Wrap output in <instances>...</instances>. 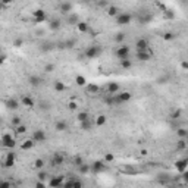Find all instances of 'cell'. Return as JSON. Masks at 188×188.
Listing matches in <instances>:
<instances>
[{
  "label": "cell",
  "mask_w": 188,
  "mask_h": 188,
  "mask_svg": "<svg viewBox=\"0 0 188 188\" xmlns=\"http://www.w3.org/2000/svg\"><path fill=\"white\" fill-rule=\"evenodd\" d=\"M15 160H16V153H14V150H10V151H7L6 156H5V160H3V163H2V166H3L5 169L14 168Z\"/></svg>",
  "instance_id": "cell-1"
},
{
  "label": "cell",
  "mask_w": 188,
  "mask_h": 188,
  "mask_svg": "<svg viewBox=\"0 0 188 188\" xmlns=\"http://www.w3.org/2000/svg\"><path fill=\"white\" fill-rule=\"evenodd\" d=\"M101 53V49L99 46H88L85 49V52H84V56L87 57V59H96V57H99Z\"/></svg>",
  "instance_id": "cell-2"
},
{
  "label": "cell",
  "mask_w": 188,
  "mask_h": 188,
  "mask_svg": "<svg viewBox=\"0 0 188 188\" xmlns=\"http://www.w3.org/2000/svg\"><path fill=\"white\" fill-rule=\"evenodd\" d=\"M131 21H132V15L127 14V12H121L116 16V24L118 25H128V24H131Z\"/></svg>",
  "instance_id": "cell-3"
},
{
  "label": "cell",
  "mask_w": 188,
  "mask_h": 188,
  "mask_svg": "<svg viewBox=\"0 0 188 188\" xmlns=\"http://www.w3.org/2000/svg\"><path fill=\"white\" fill-rule=\"evenodd\" d=\"M115 53H116V56H118V59L123 61V59H128V57H129L131 49H129V46H119L118 49H116Z\"/></svg>",
  "instance_id": "cell-4"
},
{
  "label": "cell",
  "mask_w": 188,
  "mask_h": 188,
  "mask_svg": "<svg viewBox=\"0 0 188 188\" xmlns=\"http://www.w3.org/2000/svg\"><path fill=\"white\" fill-rule=\"evenodd\" d=\"M49 188H62L63 185V175H57V176H52L49 179Z\"/></svg>",
  "instance_id": "cell-5"
},
{
  "label": "cell",
  "mask_w": 188,
  "mask_h": 188,
  "mask_svg": "<svg viewBox=\"0 0 188 188\" xmlns=\"http://www.w3.org/2000/svg\"><path fill=\"white\" fill-rule=\"evenodd\" d=\"M103 170H106V163L103 160H96L93 165H90V172L93 174H100Z\"/></svg>",
  "instance_id": "cell-6"
},
{
  "label": "cell",
  "mask_w": 188,
  "mask_h": 188,
  "mask_svg": "<svg viewBox=\"0 0 188 188\" xmlns=\"http://www.w3.org/2000/svg\"><path fill=\"white\" fill-rule=\"evenodd\" d=\"M33 140L35 143H44L47 140V134L43 131V129H35L33 132Z\"/></svg>",
  "instance_id": "cell-7"
},
{
  "label": "cell",
  "mask_w": 188,
  "mask_h": 188,
  "mask_svg": "<svg viewBox=\"0 0 188 188\" xmlns=\"http://www.w3.org/2000/svg\"><path fill=\"white\" fill-rule=\"evenodd\" d=\"M187 166H188V160L185 159V157L175 162V168H176V170H178L179 174H184V172H187Z\"/></svg>",
  "instance_id": "cell-8"
},
{
  "label": "cell",
  "mask_w": 188,
  "mask_h": 188,
  "mask_svg": "<svg viewBox=\"0 0 188 188\" xmlns=\"http://www.w3.org/2000/svg\"><path fill=\"white\" fill-rule=\"evenodd\" d=\"M119 90H121V85L118 82H109L108 87H106V93L109 96H115V94L119 93Z\"/></svg>",
  "instance_id": "cell-9"
},
{
  "label": "cell",
  "mask_w": 188,
  "mask_h": 188,
  "mask_svg": "<svg viewBox=\"0 0 188 188\" xmlns=\"http://www.w3.org/2000/svg\"><path fill=\"white\" fill-rule=\"evenodd\" d=\"M116 97H118L119 103L123 104V103H127V101H129L132 99V93H131V91H121V93L116 94Z\"/></svg>",
  "instance_id": "cell-10"
},
{
  "label": "cell",
  "mask_w": 188,
  "mask_h": 188,
  "mask_svg": "<svg viewBox=\"0 0 188 188\" xmlns=\"http://www.w3.org/2000/svg\"><path fill=\"white\" fill-rule=\"evenodd\" d=\"M153 57V53H151V50L148 49V50H144V52H137V59L141 62H147L150 61Z\"/></svg>",
  "instance_id": "cell-11"
},
{
  "label": "cell",
  "mask_w": 188,
  "mask_h": 188,
  "mask_svg": "<svg viewBox=\"0 0 188 188\" xmlns=\"http://www.w3.org/2000/svg\"><path fill=\"white\" fill-rule=\"evenodd\" d=\"M135 49L137 52H144V50H148V43L146 38H138L135 41Z\"/></svg>",
  "instance_id": "cell-12"
},
{
  "label": "cell",
  "mask_w": 188,
  "mask_h": 188,
  "mask_svg": "<svg viewBox=\"0 0 188 188\" xmlns=\"http://www.w3.org/2000/svg\"><path fill=\"white\" fill-rule=\"evenodd\" d=\"M59 9L62 14H71L74 9V5L71 2H62V3H59Z\"/></svg>",
  "instance_id": "cell-13"
},
{
  "label": "cell",
  "mask_w": 188,
  "mask_h": 188,
  "mask_svg": "<svg viewBox=\"0 0 188 188\" xmlns=\"http://www.w3.org/2000/svg\"><path fill=\"white\" fill-rule=\"evenodd\" d=\"M21 103L25 106V108H28V109H31V108H34L35 106V101L29 97V96H22V99H21Z\"/></svg>",
  "instance_id": "cell-14"
},
{
  "label": "cell",
  "mask_w": 188,
  "mask_h": 188,
  "mask_svg": "<svg viewBox=\"0 0 188 188\" xmlns=\"http://www.w3.org/2000/svg\"><path fill=\"white\" fill-rule=\"evenodd\" d=\"M63 162H65V156L61 155V153H56V155L53 156L52 165H53V166H61V165H63Z\"/></svg>",
  "instance_id": "cell-15"
},
{
  "label": "cell",
  "mask_w": 188,
  "mask_h": 188,
  "mask_svg": "<svg viewBox=\"0 0 188 188\" xmlns=\"http://www.w3.org/2000/svg\"><path fill=\"white\" fill-rule=\"evenodd\" d=\"M34 144H35V141L33 140V138H28V140L22 141V144H21V150H31V148L34 147Z\"/></svg>",
  "instance_id": "cell-16"
},
{
  "label": "cell",
  "mask_w": 188,
  "mask_h": 188,
  "mask_svg": "<svg viewBox=\"0 0 188 188\" xmlns=\"http://www.w3.org/2000/svg\"><path fill=\"white\" fill-rule=\"evenodd\" d=\"M106 122H108L106 115H99V116L96 118L94 123H96V127H97V128H101V127H104V125H106Z\"/></svg>",
  "instance_id": "cell-17"
},
{
  "label": "cell",
  "mask_w": 188,
  "mask_h": 188,
  "mask_svg": "<svg viewBox=\"0 0 188 188\" xmlns=\"http://www.w3.org/2000/svg\"><path fill=\"white\" fill-rule=\"evenodd\" d=\"M6 106L10 110H16V109L19 108V103H18L16 99H9V100H6Z\"/></svg>",
  "instance_id": "cell-18"
},
{
  "label": "cell",
  "mask_w": 188,
  "mask_h": 188,
  "mask_svg": "<svg viewBox=\"0 0 188 188\" xmlns=\"http://www.w3.org/2000/svg\"><path fill=\"white\" fill-rule=\"evenodd\" d=\"M75 84H76L78 87H85V85H87V78L82 76V75H76V76H75Z\"/></svg>",
  "instance_id": "cell-19"
},
{
  "label": "cell",
  "mask_w": 188,
  "mask_h": 188,
  "mask_svg": "<svg viewBox=\"0 0 188 188\" xmlns=\"http://www.w3.org/2000/svg\"><path fill=\"white\" fill-rule=\"evenodd\" d=\"M54 128H56V131H57V132H63V131H66L68 129V123L65 121H59V122H56Z\"/></svg>",
  "instance_id": "cell-20"
},
{
  "label": "cell",
  "mask_w": 188,
  "mask_h": 188,
  "mask_svg": "<svg viewBox=\"0 0 188 188\" xmlns=\"http://www.w3.org/2000/svg\"><path fill=\"white\" fill-rule=\"evenodd\" d=\"M33 16H34V19H44V18H47L46 12L43 9H35L33 12Z\"/></svg>",
  "instance_id": "cell-21"
},
{
  "label": "cell",
  "mask_w": 188,
  "mask_h": 188,
  "mask_svg": "<svg viewBox=\"0 0 188 188\" xmlns=\"http://www.w3.org/2000/svg\"><path fill=\"white\" fill-rule=\"evenodd\" d=\"M76 29H78L80 33H82V34L87 33L88 31V24L85 22V21H80V22L76 24Z\"/></svg>",
  "instance_id": "cell-22"
},
{
  "label": "cell",
  "mask_w": 188,
  "mask_h": 188,
  "mask_svg": "<svg viewBox=\"0 0 188 188\" xmlns=\"http://www.w3.org/2000/svg\"><path fill=\"white\" fill-rule=\"evenodd\" d=\"M176 135H178L181 140H185L188 137V129H185V128H178V129H176Z\"/></svg>",
  "instance_id": "cell-23"
},
{
  "label": "cell",
  "mask_w": 188,
  "mask_h": 188,
  "mask_svg": "<svg viewBox=\"0 0 188 188\" xmlns=\"http://www.w3.org/2000/svg\"><path fill=\"white\" fill-rule=\"evenodd\" d=\"M106 12H108L109 16H115V18H116L119 9H118V6H113V5H112V6H108V10H106Z\"/></svg>",
  "instance_id": "cell-24"
},
{
  "label": "cell",
  "mask_w": 188,
  "mask_h": 188,
  "mask_svg": "<svg viewBox=\"0 0 188 188\" xmlns=\"http://www.w3.org/2000/svg\"><path fill=\"white\" fill-rule=\"evenodd\" d=\"M0 141H2V144H3V147H5V146H6L7 143H10V141H14V137H12V135L10 134H3L2 135V138H0Z\"/></svg>",
  "instance_id": "cell-25"
},
{
  "label": "cell",
  "mask_w": 188,
  "mask_h": 188,
  "mask_svg": "<svg viewBox=\"0 0 188 188\" xmlns=\"http://www.w3.org/2000/svg\"><path fill=\"white\" fill-rule=\"evenodd\" d=\"M53 87H54V90H56V91H59V93H62V91H65V90H66L65 82H62V81H56Z\"/></svg>",
  "instance_id": "cell-26"
},
{
  "label": "cell",
  "mask_w": 188,
  "mask_h": 188,
  "mask_svg": "<svg viewBox=\"0 0 188 188\" xmlns=\"http://www.w3.org/2000/svg\"><path fill=\"white\" fill-rule=\"evenodd\" d=\"M49 28H50V29H53V31H57V29L61 28V21H59V19L50 21V24H49Z\"/></svg>",
  "instance_id": "cell-27"
},
{
  "label": "cell",
  "mask_w": 188,
  "mask_h": 188,
  "mask_svg": "<svg viewBox=\"0 0 188 188\" xmlns=\"http://www.w3.org/2000/svg\"><path fill=\"white\" fill-rule=\"evenodd\" d=\"M27 125H24V123H21V125H18V127H15V132L18 135H21V134H25L27 132Z\"/></svg>",
  "instance_id": "cell-28"
},
{
  "label": "cell",
  "mask_w": 188,
  "mask_h": 188,
  "mask_svg": "<svg viewBox=\"0 0 188 188\" xmlns=\"http://www.w3.org/2000/svg\"><path fill=\"white\" fill-rule=\"evenodd\" d=\"M91 127H93V122L90 121V119H88V121L81 122V129H82V131H90Z\"/></svg>",
  "instance_id": "cell-29"
},
{
  "label": "cell",
  "mask_w": 188,
  "mask_h": 188,
  "mask_svg": "<svg viewBox=\"0 0 188 188\" xmlns=\"http://www.w3.org/2000/svg\"><path fill=\"white\" fill-rule=\"evenodd\" d=\"M40 81L41 80L37 76V75H31V76L28 78V82H29L31 85H34V87H35V85H38V84H40Z\"/></svg>",
  "instance_id": "cell-30"
},
{
  "label": "cell",
  "mask_w": 188,
  "mask_h": 188,
  "mask_svg": "<svg viewBox=\"0 0 188 188\" xmlns=\"http://www.w3.org/2000/svg\"><path fill=\"white\" fill-rule=\"evenodd\" d=\"M76 119H78L80 123H81V122H84V121H88V119H90V116H88L87 112H80V113L76 115Z\"/></svg>",
  "instance_id": "cell-31"
},
{
  "label": "cell",
  "mask_w": 188,
  "mask_h": 188,
  "mask_svg": "<svg viewBox=\"0 0 188 188\" xmlns=\"http://www.w3.org/2000/svg\"><path fill=\"white\" fill-rule=\"evenodd\" d=\"M46 166V162L43 160V159H35L34 160V168L35 169H43Z\"/></svg>",
  "instance_id": "cell-32"
},
{
  "label": "cell",
  "mask_w": 188,
  "mask_h": 188,
  "mask_svg": "<svg viewBox=\"0 0 188 188\" xmlns=\"http://www.w3.org/2000/svg\"><path fill=\"white\" fill-rule=\"evenodd\" d=\"M85 87H87V93L94 94V93L99 91V85H96V84H87Z\"/></svg>",
  "instance_id": "cell-33"
},
{
  "label": "cell",
  "mask_w": 188,
  "mask_h": 188,
  "mask_svg": "<svg viewBox=\"0 0 188 188\" xmlns=\"http://www.w3.org/2000/svg\"><path fill=\"white\" fill-rule=\"evenodd\" d=\"M49 176H50V175L47 174V172H44V170H41V172L37 174V178H38V181H41V182H46Z\"/></svg>",
  "instance_id": "cell-34"
},
{
  "label": "cell",
  "mask_w": 188,
  "mask_h": 188,
  "mask_svg": "<svg viewBox=\"0 0 188 188\" xmlns=\"http://www.w3.org/2000/svg\"><path fill=\"white\" fill-rule=\"evenodd\" d=\"M131 66H132V62L129 61V59H123V61H121L122 69H131Z\"/></svg>",
  "instance_id": "cell-35"
},
{
  "label": "cell",
  "mask_w": 188,
  "mask_h": 188,
  "mask_svg": "<svg viewBox=\"0 0 188 188\" xmlns=\"http://www.w3.org/2000/svg\"><path fill=\"white\" fill-rule=\"evenodd\" d=\"M78 169H80V172L82 175H85V174H88V172H90V165H85V163H82L81 166H78Z\"/></svg>",
  "instance_id": "cell-36"
},
{
  "label": "cell",
  "mask_w": 188,
  "mask_h": 188,
  "mask_svg": "<svg viewBox=\"0 0 188 188\" xmlns=\"http://www.w3.org/2000/svg\"><path fill=\"white\" fill-rule=\"evenodd\" d=\"M113 40H115V43H122V41L125 40V34H123V33H118L113 37Z\"/></svg>",
  "instance_id": "cell-37"
},
{
  "label": "cell",
  "mask_w": 188,
  "mask_h": 188,
  "mask_svg": "<svg viewBox=\"0 0 188 188\" xmlns=\"http://www.w3.org/2000/svg\"><path fill=\"white\" fill-rule=\"evenodd\" d=\"M176 148H178V150H185V148H187V141L179 140L178 143H176Z\"/></svg>",
  "instance_id": "cell-38"
},
{
  "label": "cell",
  "mask_w": 188,
  "mask_h": 188,
  "mask_svg": "<svg viewBox=\"0 0 188 188\" xmlns=\"http://www.w3.org/2000/svg\"><path fill=\"white\" fill-rule=\"evenodd\" d=\"M163 18H165V19H174L175 14L170 12V10H165V12H163Z\"/></svg>",
  "instance_id": "cell-39"
},
{
  "label": "cell",
  "mask_w": 188,
  "mask_h": 188,
  "mask_svg": "<svg viewBox=\"0 0 188 188\" xmlns=\"http://www.w3.org/2000/svg\"><path fill=\"white\" fill-rule=\"evenodd\" d=\"M115 160V156L112 153H106L104 155V163H110V162Z\"/></svg>",
  "instance_id": "cell-40"
},
{
  "label": "cell",
  "mask_w": 188,
  "mask_h": 188,
  "mask_svg": "<svg viewBox=\"0 0 188 188\" xmlns=\"http://www.w3.org/2000/svg\"><path fill=\"white\" fill-rule=\"evenodd\" d=\"M68 109H69V110H76V109H78V103H76V101H69V103H68Z\"/></svg>",
  "instance_id": "cell-41"
},
{
  "label": "cell",
  "mask_w": 188,
  "mask_h": 188,
  "mask_svg": "<svg viewBox=\"0 0 188 188\" xmlns=\"http://www.w3.org/2000/svg\"><path fill=\"white\" fill-rule=\"evenodd\" d=\"M72 188H84V182L80 181V179H74V185Z\"/></svg>",
  "instance_id": "cell-42"
},
{
  "label": "cell",
  "mask_w": 188,
  "mask_h": 188,
  "mask_svg": "<svg viewBox=\"0 0 188 188\" xmlns=\"http://www.w3.org/2000/svg\"><path fill=\"white\" fill-rule=\"evenodd\" d=\"M162 37H163V40H166V41H169V40H174V33H165L163 34V35H162Z\"/></svg>",
  "instance_id": "cell-43"
},
{
  "label": "cell",
  "mask_w": 188,
  "mask_h": 188,
  "mask_svg": "<svg viewBox=\"0 0 188 188\" xmlns=\"http://www.w3.org/2000/svg\"><path fill=\"white\" fill-rule=\"evenodd\" d=\"M72 185H74V179H68L66 182H63L62 188H72Z\"/></svg>",
  "instance_id": "cell-44"
},
{
  "label": "cell",
  "mask_w": 188,
  "mask_h": 188,
  "mask_svg": "<svg viewBox=\"0 0 188 188\" xmlns=\"http://www.w3.org/2000/svg\"><path fill=\"white\" fill-rule=\"evenodd\" d=\"M12 125H14V127L21 125V118L19 116H14V118H12Z\"/></svg>",
  "instance_id": "cell-45"
},
{
  "label": "cell",
  "mask_w": 188,
  "mask_h": 188,
  "mask_svg": "<svg viewBox=\"0 0 188 188\" xmlns=\"http://www.w3.org/2000/svg\"><path fill=\"white\" fill-rule=\"evenodd\" d=\"M0 188H12V184L9 181H0Z\"/></svg>",
  "instance_id": "cell-46"
},
{
  "label": "cell",
  "mask_w": 188,
  "mask_h": 188,
  "mask_svg": "<svg viewBox=\"0 0 188 188\" xmlns=\"http://www.w3.org/2000/svg\"><path fill=\"white\" fill-rule=\"evenodd\" d=\"M69 22H71V24H78V22H80V21H78V15L72 14V16H69Z\"/></svg>",
  "instance_id": "cell-47"
},
{
  "label": "cell",
  "mask_w": 188,
  "mask_h": 188,
  "mask_svg": "<svg viewBox=\"0 0 188 188\" xmlns=\"http://www.w3.org/2000/svg\"><path fill=\"white\" fill-rule=\"evenodd\" d=\"M44 71H46V72H53V71H54V65H53V63H47L46 66H44Z\"/></svg>",
  "instance_id": "cell-48"
},
{
  "label": "cell",
  "mask_w": 188,
  "mask_h": 188,
  "mask_svg": "<svg viewBox=\"0 0 188 188\" xmlns=\"http://www.w3.org/2000/svg\"><path fill=\"white\" fill-rule=\"evenodd\" d=\"M181 109H178V110H175L174 113L170 115V118H172V119H178V118H179V116H181Z\"/></svg>",
  "instance_id": "cell-49"
},
{
  "label": "cell",
  "mask_w": 188,
  "mask_h": 188,
  "mask_svg": "<svg viewBox=\"0 0 188 188\" xmlns=\"http://www.w3.org/2000/svg\"><path fill=\"white\" fill-rule=\"evenodd\" d=\"M74 163H75V166H81V165L84 163V160H82V157L76 156V157H75V160H74Z\"/></svg>",
  "instance_id": "cell-50"
},
{
  "label": "cell",
  "mask_w": 188,
  "mask_h": 188,
  "mask_svg": "<svg viewBox=\"0 0 188 188\" xmlns=\"http://www.w3.org/2000/svg\"><path fill=\"white\" fill-rule=\"evenodd\" d=\"M22 44H24V38H16L14 41V47H21Z\"/></svg>",
  "instance_id": "cell-51"
},
{
  "label": "cell",
  "mask_w": 188,
  "mask_h": 188,
  "mask_svg": "<svg viewBox=\"0 0 188 188\" xmlns=\"http://www.w3.org/2000/svg\"><path fill=\"white\" fill-rule=\"evenodd\" d=\"M35 188H47V184H46V182L37 181V182H35Z\"/></svg>",
  "instance_id": "cell-52"
},
{
  "label": "cell",
  "mask_w": 188,
  "mask_h": 188,
  "mask_svg": "<svg viewBox=\"0 0 188 188\" xmlns=\"http://www.w3.org/2000/svg\"><path fill=\"white\" fill-rule=\"evenodd\" d=\"M5 61H6V54H0V66H2V65H3V63H5Z\"/></svg>",
  "instance_id": "cell-53"
},
{
  "label": "cell",
  "mask_w": 188,
  "mask_h": 188,
  "mask_svg": "<svg viewBox=\"0 0 188 188\" xmlns=\"http://www.w3.org/2000/svg\"><path fill=\"white\" fill-rule=\"evenodd\" d=\"M181 68L184 69V71H187V69H188V62H185V61L182 62V63H181Z\"/></svg>",
  "instance_id": "cell-54"
},
{
  "label": "cell",
  "mask_w": 188,
  "mask_h": 188,
  "mask_svg": "<svg viewBox=\"0 0 188 188\" xmlns=\"http://www.w3.org/2000/svg\"><path fill=\"white\" fill-rule=\"evenodd\" d=\"M147 155H148V151L146 148H143V150H141V156H147Z\"/></svg>",
  "instance_id": "cell-55"
},
{
  "label": "cell",
  "mask_w": 188,
  "mask_h": 188,
  "mask_svg": "<svg viewBox=\"0 0 188 188\" xmlns=\"http://www.w3.org/2000/svg\"><path fill=\"white\" fill-rule=\"evenodd\" d=\"M3 9H5V5H3V3H2V2H0V12H2V10H3Z\"/></svg>",
  "instance_id": "cell-56"
},
{
  "label": "cell",
  "mask_w": 188,
  "mask_h": 188,
  "mask_svg": "<svg viewBox=\"0 0 188 188\" xmlns=\"http://www.w3.org/2000/svg\"><path fill=\"white\" fill-rule=\"evenodd\" d=\"M0 54H2V49H0Z\"/></svg>",
  "instance_id": "cell-57"
}]
</instances>
